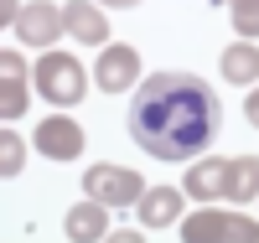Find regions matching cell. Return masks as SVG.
Masks as SVG:
<instances>
[{"label":"cell","mask_w":259,"mask_h":243,"mask_svg":"<svg viewBox=\"0 0 259 243\" xmlns=\"http://www.w3.org/2000/svg\"><path fill=\"white\" fill-rule=\"evenodd\" d=\"M223 129V104L197 73H150L130 104V135L156 161H192Z\"/></svg>","instance_id":"1"},{"label":"cell","mask_w":259,"mask_h":243,"mask_svg":"<svg viewBox=\"0 0 259 243\" xmlns=\"http://www.w3.org/2000/svg\"><path fill=\"white\" fill-rule=\"evenodd\" d=\"M31 78H36V93L47 99V104H78L83 93H89V78H83V62L73 57V52H47L31 68Z\"/></svg>","instance_id":"2"},{"label":"cell","mask_w":259,"mask_h":243,"mask_svg":"<svg viewBox=\"0 0 259 243\" xmlns=\"http://www.w3.org/2000/svg\"><path fill=\"white\" fill-rule=\"evenodd\" d=\"M182 238L187 243H207V238H223V243H259V223L239 212H192L182 223Z\"/></svg>","instance_id":"3"},{"label":"cell","mask_w":259,"mask_h":243,"mask_svg":"<svg viewBox=\"0 0 259 243\" xmlns=\"http://www.w3.org/2000/svg\"><path fill=\"white\" fill-rule=\"evenodd\" d=\"M83 191L99 197L104 207H135L140 197H145L140 176L124 171V166H94V171H83Z\"/></svg>","instance_id":"4"},{"label":"cell","mask_w":259,"mask_h":243,"mask_svg":"<svg viewBox=\"0 0 259 243\" xmlns=\"http://www.w3.org/2000/svg\"><path fill=\"white\" fill-rule=\"evenodd\" d=\"M62 26V6H52V0H31V6H21L16 16V36L26 41V47H52Z\"/></svg>","instance_id":"5"},{"label":"cell","mask_w":259,"mask_h":243,"mask_svg":"<svg viewBox=\"0 0 259 243\" xmlns=\"http://www.w3.org/2000/svg\"><path fill=\"white\" fill-rule=\"evenodd\" d=\"M26 78H31L26 57L0 52V119H6V124L26 114Z\"/></svg>","instance_id":"6"},{"label":"cell","mask_w":259,"mask_h":243,"mask_svg":"<svg viewBox=\"0 0 259 243\" xmlns=\"http://www.w3.org/2000/svg\"><path fill=\"white\" fill-rule=\"evenodd\" d=\"M36 150L47 161H78L83 156V129L68 119V114H52L47 124L36 129Z\"/></svg>","instance_id":"7"},{"label":"cell","mask_w":259,"mask_h":243,"mask_svg":"<svg viewBox=\"0 0 259 243\" xmlns=\"http://www.w3.org/2000/svg\"><path fill=\"white\" fill-rule=\"evenodd\" d=\"M135 73H140V57L135 47H104L99 62H94V83L104 93H119V88H135Z\"/></svg>","instance_id":"8"},{"label":"cell","mask_w":259,"mask_h":243,"mask_svg":"<svg viewBox=\"0 0 259 243\" xmlns=\"http://www.w3.org/2000/svg\"><path fill=\"white\" fill-rule=\"evenodd\" d=\"M62 26H68V36L89 41V47L109 41V21H104V11L94 0H62Z\"/></svg>","instance_id":"9"},{"label":"cell","mask_w":259,"mask_h":243,"mask_svg":"<svg viewBox=\"0 0 259 243\" xmlns=\"http://www.w3.org/2000/svg\"><path fill=\"white\" fill-rule=\"evenodd\" d=\"M223 181H228V161L223 156H207V161H197V166L187 171L182 191L197 197V202H212V197H223Z\"/></svg>","instance_id":"10"},{"label":"cell","mask_w":259,"mask_h":243,"mask_svg":"<svg viewBox=\"0 0 259 243\" xmlns=\"http://www.w3.org/2000/svg\"><path fill=\"white\" fill-rule=\"evenodd\" d=\"M62 233H68V238H78V243L104 238V233H109V212H104V202H99V197L78 202V207L68 212V223H62Z\"/></svg>","instance_id":"11"},{"label":"cell","mask_w":259,"mask_h":243,"mask_svg":"<svg viewBox=\"0 0 259 243\" xmlns=\"http://www.w3.org/2000/svg\"><path fill=\"white\" fill-rule=\"evenodd\" d=\"M177 212H182V191L177 186H150L140 197V223L145 228H171L177 223Z\"/></svg>","instance_id":"12"},{"label":"cell","mask_w":259,"mask_h":243,"mask_svg":"<svg viewBox=\"0 0 259 243\" xmlns=\"http://www.w3.org/2000/svg\"><path fill=\"white\" fill-rule=\"evenodd\" d=\"M223 197H228V202H254V197H259V156H233L228 161Z\"/></svg>","instance_id":"13"},{"label":"cell","mask_w":259,"mask_h":243,"mask_svg":"<svg viewBox=\"0 0 259 243\" xmlns=\"http://www.w3.org/2000/svg\"><path fill=\"white\" fill-rule=\"evenodd\" d=\"M223 78L228 83H259V47H249V41H233V47H223Z\"/></svg>","instance_id":"14"},{"label":"cell","mask_w":259,"mask_h":243,"mask_svg":"<svg viewBox=\"0 0 259 243\" xmlns=\"http://www.w3.org/2000/svg\"><path fill=\"white\" fill-rule=\"evenodd\" d=\"M21 166H26V140L6 124V135H0V176H16Z\"/></svg>","instance_id":"15"},{"label":"cell","mask_w":259,"mask_h":243,"mask_svg":"<svg viewBox=\"0 0 259 243\" xmlns=\"http://www.w3.org/2000/svg\"><path fill=\"white\" fill-rule=\"evenodd\" d=\"M218 6H228L239 36H259V0H218Z\"/></svg>","instance_id":"16"},{"label":"cell","mask_w":259,"mask_h":243,"mask_svg":"<svg viewBox=\"0 0 259 243\" xmlns=\"http://www.w3.org/2000/svg\"><path fill=\"white\" fill-rule=\"evenodd\" d=\"M244 114H249V124L259 129V88H249V99H244Z\"/></svg>","instance_id":"17"},{"label":"cell","mask_w":259,"mask_h":243,"mask_svg":"<svg viewBox=\"0 0 259 243\" xmlns=\"http://www.w3.org/2000/svg\"><path fill=\"white\" fill-rule=\"evenodd\" d=\"M16 16H21V0H0V21H6V26H11Z\"/></svg>","instance_id":"18"},{"label":"cell","mask_w":259,"mask_h":243,"mask_svg":"<svg viewBox=\"0 0 259 243\" xmlns=\"http://www.w3.org/2000/svg\"><path fill=\"white\" fill-rule=\"evenodd\" d=\"M99 6H140V0H99Z\"/></svg>","instance_id":"19"}]
</instances>
